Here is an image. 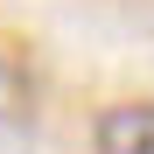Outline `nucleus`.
Here are the masks:
<instances>
[{
  "label": "nucleus",
  "mask_w": 154,
  "mask_h": 154,
  "mask_svg": "<svg viewBox=\"0 0 154 154\" xmlns=\"http://www.w3.org/2000/svg\"><path fill=\"white\" fill-rule=\"evenodd\" d=\"M91 154H154V98L105 105L91 126Z\"/></svg>",
  "instance_id": "obj_1"
},
{
  "label": "nucleus",
  "mask_w": 154,
  "mask_h": 154,
  "mask_svg": "<svg viewBox=\"0 0 154 154\" xmlns=\"http://www.w3.org/2000/svg\"><path fill=\"white\" fill-rule=\"evenodd\" d=\"M28 105H35V77H28V63H21L14 49H0V126H21Z\"/></svg>",
  "instance_id": "obj_2"
}]
</instances>
